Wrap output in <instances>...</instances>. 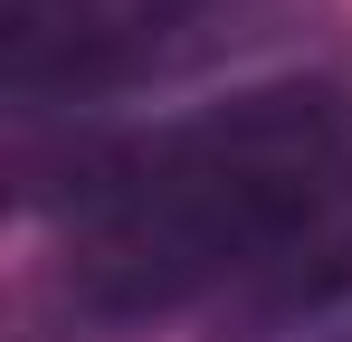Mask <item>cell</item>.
<instances>
[{"label":"cell","mask_w":352,"mask_h":342,"mask_svg":"<svg viewBox=\"0 0 352 342\" xmlns=\"http://www.w3.org/2000/svg\"><path fill=\"white\" fill-rule=\"evenodd\" d=\"M19 200L58 228L48 323L67 342L229 304L352 228V76H267L153 124L29 133Z\"/></svg>","instance_id":"6da1fadb"},{"label":"cell","mask_w":352,"mask_h":342,"mask_svg":"<svg viewBox=\"0 0 352 342\" xmlns=\"http://www.w3.org/2000/svg\"><path fill=\"white\" fill-rule=\"evenodd\" d=\"M286 0H0V95L19 133L105 124V105L248 48Z\"/></svg>","instance_id":"7a4b0ae2"},{"label":"cell","mask_w":352,"mask_h":342,"mask_svg":"<svg viewBox=\"0 0 352 342\" xmlns=\"http://www.w3.org/2000/svg\"><path fill=\"white\" fill-rule=\"evenodd\" d=\"M219 342H352V228L219 304Z\"/></svg>","instance_id":"3957f363"}]
</instances>
